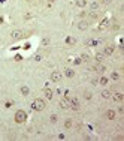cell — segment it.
I'll return each mask as SVG.
<instances>
[{"label": "cell", "mask_w": 124, "mask_h": 141, "mask_svg": "<svg viewBox=\"0 0 124 141\" xmlns=\"http://www.w3.org/2000/svg\"><path fill=\"white\" fill-rule=\"evenodd\" d=\"M31 108L35 110V111H42L45 110V101L43 99H35L31 104Z\"/></svg>", "instance_id": "1"}, {"label": "cell", "mask_w": 124, "mask_h": 141, "mask_svg": "<svg viewBox=\"0 0 124 141\" xmlns=\"http://www.w3.org/2000/svg\"><path fill=\"white\" fill-rule=\"evenodd\" d=\"M27 120V114H26V111H23V110H18L15 113V122L16 123H24Z\"/></svg>", "instance_id": "2"}, {"label": "cell", "mask_w": 124, "mask_h": 141, "mask_svg": "<svg viewBox=\"0 0 124 141\" xmlns=\"http://www.w3.org/2000/svg\"><path fill=\"white\" fill-rule=\"evenodd\" d=\"M11 36H12V39L14 41H18V39H23L24 38V33H23V30H12V33H11Z\"/></svg>", "instance_id": "3"}, {"label": "cell", "mask_w": 124, "mask_h": 141, "mask_svg": "<svg viewBox=\"0 0 124 141\" xmlns=\"http://www.w3.org/2000/svg\"><path fill=\"white\" fill-rule=\"evenodd\" d=\"M69 108H70V110H73V111H78V110H79V102H78L76 99H70Z\"/></svg>", "instance_id": "4"}, {"label": "cell", "mask_w": 124, "mask_h": 141, "mask_svg": "<svg viewBox=\"0 0 124 141\" xmlns=\"http://www.w3.org/2000/svg\"><path fill=\"white\" fill-rule=\"evenodd\" d=\"M61 77H63V74L61 72H58V70H55V72H52L51 74V81H60L61 80Z\"/></svg>", "instance_id": "5"}, {"label": "cell", "mask_w": 124, "mask_h": 141, "mask_svg": "<svg viewBox=\"0 0 124 141\" xmlns=\"http://www.w3.org/2000/svg\"><path fill=\"white\" fill-rule=\"evenodd\" d=\"M112 53H114V47H111V45L105 47V50H103V54L105 56H112Z\"/></svg>", "instance_id": "6"}, {"label": "cell", "mask_w": 124, "mask_h": 141, "mask_svg": "<svg viewBox=\"0 0 124 141\" xmlns=\"http://www.w3.org/2000/svg\"><path fill=\"white\" fill-rule=\"evenodd\" d=\"M105 116H106V119H108V120H114L115 119V111L114 110H108Z\"/></svg>", "instance_id": "7"}, {"label": "cell", "mask_w": 124, "mask_h": 141, "mask_svg": "<svg viewBox=\"0 0 124 141\" xmlns=\"http://www.w3.org/2000/svg\"><path fill=\"white\" fill-rule=\"evenodd\" d=\"M69 104H70V101L67 98H64V99L60 101V107H61V108H69Z\"/></svg>", "instance_id": "8"}, {"label": "cell", "mask_w": 124, "mask_h": 141, "mask_svg": "<svg viewBox=\"0 0 124 141\" xmlns=\"http://www.w3.org/2000/svg\"><path fill=\"white\" fill-rule=\"evenodd\" d=\"M78 29H79V30H87V29H88V23L87 21H79L78 23Z\"/></svg>", "instance_id": "9"}, {"label": "cell", "mask_w": 124, "mask_h": 141, "mask_svg": "<svg viewBox=\"0 0 124 141\" xmlns=\"http://www.w3.org/2000/svg\"><path fill=\"white\" fill-rule=\"evenodd\" d=\"M43 93H45V96H46L48 99H52V95H54V92H52L51 89H45Z\"/></svg>", "instance_id": "10"}, {"label": "cell", "mask_w": 124, "mask_h": 141, "mask_svg": "<svg viewBox=\"0 0 124 141\" xmlns=\"http://www.w3.org/2000/svg\"><path fill=\"white\" fill-rule=\"evenodd\" d=\"M19 92H21V95H24V96H27V95L30 93V90H28V87H27V86H23L21 89H19Z\"/></svg>", "instance_id": "11"}, {"label": "cell", "mask_w": 124, "mask_h": 141, "mask_svg": "<svg viewBox=\"0 0 124 141\" xmlns=\"http://www.w3.org/2000/svg\"><path fill=\"white\" fill-rule=\"evenodd\" d=\"M64 75L69 77V78H72L73 75H75V70H73V69H66V70H64Z\"/></svg>", "instance_id": "12"}, {"label": "cell", "mask_w": 124, "mask_h": 141, "mask_svg": "<svg viewBox=\"0 0 124 141\" xmlns=\"http://www.w3.org/2000/svg\"><path fill=\"white\" fill-rule=\"evenodd\" d=\"M111 96H112V93H111L109 90H103V92H102V98H105V99H109Z\"/></svg>", "instance_id": "13"}, {"label": "cell", "mask_w": 124, "mask_h": 141, "mask_svg": "<svg viewBox=\"0 0 124 141\" xmlns=\"http://www.w3.org/2000/svg\"><path fill=\"white\" fill-rule=\"evenodd\" d=\"M91 69H93V70H97V72H105V69H106V68H105L103 65H97L96 68H91Z\"/></svg>", "instance_id": "14"}, {"label": "cell", "mask_w": 124, "mask_h": 141, "mask_svg": "<svg viewBox=\"0 0 124 141\" xmlns=\"http://www.w3.org/2000/svg\"><path fill=\"white\" fill-rule=\"evenodd\" d=\"M114 99H115L117 102H121L123 99H124V96H123V93H115V95H114Z\"/></svg>", "instance_id": "15"}, {"label": "cell", "mask_w": 124, "mask_h": 141, "mask_svg": "<svg viewBox=\"0 0 124 141\" xmlns=\"http://www.w3.org/2000/svg\"><path fill=\"white\" fill-rule=\"evenodd\" d=\"M76 6H79V8H84L85 5H87V0H76Z\"/></svg>", "instance_id": "16"}, {"label": "cell", "mask_w": 124, "mask_h": 141, "mask_svg": "<svg viewBox=\"0 0 124 141\" xmlns=\"http://www.w3.org/2000/svg\"><path fill=\"white\" fill-rule=\"evenodd\" d=\"M90 8H91L93 11L99 9V2H91V3H90Z\"/></svg>", "instance_id": "17"}, {"label": "cell", "mask_w": 124, "mask_h": 141, "mask_svg": "<svg viewBox=\"0 0 124 141\" xmlns=\"http://www.w3.org/2000/svg\"><path fill=\"white\" fill-rule=\"evenodd\" d=\"M73 126V122H72V120H66V122H64V128H67V129H69V128H72Z\"/></svg>", "instance_id": "18"}, {"label": "cell", "mask_w": 124, "mask_h": 141, "mask_svg": "<svg viewBox=\"0 0 124 141\" xmlns=\"http://www.w3.org/2000/svg\"><path fill=\"white\" fill-rule=\"evenodd\" d=\"M84 98L87 99V101H90V99L93 98V93L91 92H84Z\"/></svg>", "instance_id": "19"}, {"label": "cell", "mask_w": 124, "mask_h": 141, "mask_svg": "<svg viewBox=\"0 0 124 141\" xmlns=\"http://www.w3.org/2000/svg\"><path fill=\"white\" fill-rule=\"evenodd\" d=\"M99 83H100V84H102V86H106V84H108V78H105V77H102V78H100V81H99Z\"/></svg>", "instance_id": "20"}, {"label": "cell", "mask_w": 124, "mask_h": 141, "mask_svg": "<svg viewBox=\"0 0 124 141\" xmlns=\"http://www.w3.org/2000/svg\"><path fill=\"white\" fill-rule=\"evenodd\" d=\"M96 60L99 62V63H100V62L103 60V54H100V53H97V54H96Z\"/></svg>", "instance_id": "21"}, {"label": "cell", "mask_w": 124, "mask_h": 141, "mask_svg": "<svg viewBox=\"0 0 124 141\" xmlns=\"http://www.w3.org/2000/svg\"><path fill=\"white\" fill-rule=\"evenodd\" d=\"M111 78H112V80H118V78H120V74L112 72V74H111Z\"/></svg>", "instance_id": "22"}, {"label": "cell", "mask_w": 124, "mask_h": 141, "mask_svg": "<svg viewBox=\"0 0 124 141\" xmlns=\"http://www.w3.org/2000/svg\"><path fill=\"white\" fill-rule=\"evenodd\" d=\"M81 60L88 62V60H90V56H88V54H82V56H81Z\"/></svg>", "instance_id": "23"}, {"label": "cell", "mask_w": 124, "mask_h": 141, "mask_svg": "<svg viewBox=\"0 0 124 141\" xmlns=\"http://www.w3.org/2000/svg\"><path fill=\"white\" fill-rule=\"evenodd\" d=\"M49 120H51L52 123H55V122H57V116H55V114H51V117H49Z\"/></svg>", "instance_id": "24"}, {"label": "cell", "mask_w": 124, "mask_h": 141, "mask_svg": "<svg viewBox=\"0 0 124 141\" xmlns=\"http://www.w3.org/2000/svg\"><path fill=\"white\" fill-rule=\"evenodd\" d=\"M75 42H76V41L73 38H67V44H75Z\"/></svg>", "instance_id": "25"}, {"label": "cell", "mask_w": 124, "mask_h": 141, "mask_svg": "<svg viewBox=\"0 0 124 141\" xmlns=\"http://www.w3.org/2000/svg\"><path fill=\"white\" fill-rule=\"evenodd\" d=\"M81 59H75V60H73V63H75V65H81Z\"/></svg>", "instance_id": "26"}, {"label": "cell", "mask_w": 124, "mask_h": 141, "mask_svg": "<svg viewBox=\"0 0 124 141\" xmlns=\"http://www.w3.org/2000/svg\"><path fill=\"white\" fill-rule=\"evenodd\" d=\"M111 2H112V0H102V3H105V5H109Z\"/></svg>", "instance_id": "27"}, {"label": "cell", "mask_w": 124, "mask_h": 141, "mask_svg": "<svg viewBox=\"0 0 124 141\" xmlns=\"http://www.w3.org/2000/svg\"><path fill=\"white\" fill-rule=\"evenodd\" d=\"M49 2H55V0H49Z\"/></svg>", "instance_id": "28"}]
</instances>
